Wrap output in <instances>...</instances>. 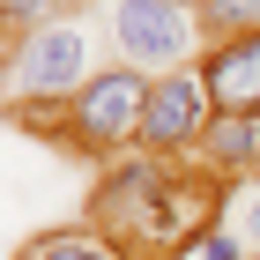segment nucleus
<instances>
[{"label":"nucleus","mask_w":260,"mask_h":260,"mask_svg":"<svg viewBox=\"0 0 260 260\" xmlns=\"http://www.w3.org/2000/svg\"><path fill=\"white\" fill-rule=\"evenodd\" d=\"M216 201H223V179L201 156L193 164H179V156H126L89 193V223L126 260H179L216 223Z\"/></svg>","instance_id":"nucleus-1"},{"label":"nucleus","mask_w":260,"mask_h":260,"mask_svg":"<svg viewBox=\"0 0 260 260\" xmlns=\"http://www.w3.org/2000/svg\"><path fill=\"white\" fill-rule=\"evenodd\" d=\"M97 45H89V30L82 22H52V30H30V38H15V52H8V75H0V97L15 104H67L82 89V82H97Z\"/></svg>","instance_id":"nucleus-2"},{"label":"nucleus","mask_w":260,"mask_h":260,"mask_svg":"<svg viewBox=\"0 0 260 260\" xmlns=\"http://www.w3.org/2000/svg\"><path fill=\"white\" fill-rule=\"evenodd\" d=\"M141 104H149V75L104 67L97 82H82L60 104V119H45V134H60L75 156H112V149L141 141Z\"/></svg>","instance_id":"nucleus-3"},{"label":"nucleus","mask_w":260,"mask_h":260,"mask_svg":"<svg viewBox=\"0 0 260 260\" xmlns=\"http://www.w3.org/2000/svg\"><path fill=\"white\" fill-rule=\"evenodd\" d=\"M112 15V45H119V67H134V75H171V67H193L201 52V15L193 0H112L104 8Z\"/></svg>","instance_id":"nucleus-4"},{"label":"nucleus","mask_w":260,"mask_h":260,"mask_svg":"<svg viewBox=\"0 0 260 260\" xmlns=\"http://www.w3.org/2000/svg\"><path fill=\"white\" fill-rule=\"evenodd\" d=\"M216 119V97H208V75L193 67H171V75L149 82V104H141V149L149 156H193L201 134Z\"/></svg>","instance_id":"nucleus-5"},{"label":"nucleus","mask_w":260,"mask_h":260,"mask_svg":"<svg viewBox=\"0 0 260 260\" xmlns=\"http://www.w3.org/2000/svg\"><path fill=\"white\" fill-rule=\"evenodd\" d=\"M193 156L223 186H260V112H216Z\"/></svg>","instance_id":"nucleus-6"},{"label":"nucleus","mask_w":260,"mask_h":260,"mask_svg":"<svg viewBox=\"0 0 260 260\" xmlns=\"http://www.w3.org/2000/svg\"><path fill=\"white\" fill-rule=\"evenodd\" d=\"M201 75H208L216 112H260V38L208 45V52H201Z\"/></svg>","instance_id":"nucleus-7"},{"label":"nucleus","mask_w":260,"mask_h":260,"mask_svg":"<svg viewBox=\"0 0 260 260\" xmlns=\"http://www.w3.org/2000/svg\"><path fill=\"white\" fill-rule=\"evenodd\" d=\"M15 260H126L112 238H89V231H38V238H22Z\"/></svg>","instance_id":"nucleus-8"},{"label":"nucleus","mask_w":260,"mask_h":260,"mask_svg":"<svg viewBox=\"0 0 260 260\" xmlns=\"http://www.w3.org/2000/svg\"><path fill=\"white\" fill-rule=\"evenodd\" d=\"M193 15H201V30H208L216 45L260 38V0H193Z\"/></svg>","instance_id":"nucleus-9"},{"label":"nucleus","mask_w":260,"mask_h":260,"mask_svg":"<svg viewBox=\"0 0 260 260\" xmlns=\"http://www.w3.org/2000/svg\"><path fill=\"white\" fill-rule=\"evenodd\" d=\"M67 8H75V0H0V30H8V38H30V30L67 22Z\"/></svg>","instance_id":"nucleus-10"},{"label":"nucleus","mask_w":260,"mask_h":260,"mask_svg":"<svg viewBox=\"0 0 260 260\" xmlns=\"http://www.w3.org/2000/svg\"><path fill=\"white\" fill-rule=\"evenodd\" d=\"M245 253H253V245H245L238 231H231V223H208V231H201V238L186 245L179 260H245Z\"/></svg>","instance_id":"nucleus-11"},{"label":"nucleus","mask_w":260,"mask_h":260,"mask_svg":"<svg viewBox=\"0 0 260 260\" xmlns=\"http://www.w3.org/2000/svg\"><path fill=\"white\" fill-rule=\"evenodd\" d=\"M238 238H245V245L260 253V186H253V193L238 201Z\"/></svg>","instance_id":"nucleus-12"}]
</instances>
